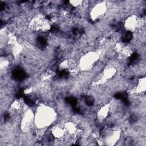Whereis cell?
<instances>
[{
    "mask_svg": "<svg viewBox=\"0 0 146 146\" xmlns=\"http://www.w3.org/2000/svg\"><path fill=\"white\" fill-rule=\"evenodd\" d=\"M57 117L56 111L51 106L41 104L34 112L35 127L38 129H44L52 125Z\"/></svg>",
    "mask_w": 146,
    "mask_h": 146,
    "instance_id": "cell-1",
    "label": "cell"
},
{
    "mask_svg": "<svg viewBox=\"0 0 146 146\" xmlns=\"http://www.w3.org/2000/svg\"><path fill=\"white\" fill-rule=\"evenodd\" d=\"M111 111V103H107L102 106L96 112V118L99 122L104 121L110 115Z\"/></svg>",
    "mask_w": 146,
    "mask_h": 146,
    "instance_id": "cell-8",
    "label": "cell"
},
{
    "mask_svg": "<svg viewBox=\"0 0 146 146\" xmlns=\"http://www.w3.org/2000/svg\"><path fill=\"white\" fill-rule=\"evenodd\" d=\"M52 23L42 13L35 14L28 23L29 30L33 32H47L51 29Z\"/></svg>",
    "mask_w": 146,
    "mask_h": 146,
    "instance_id": "cell-3",
    "label": "cell"
},
{
    "mask_svg": "<svg viewBox=\"0 0 146 146\" xmlns=\"http://www.w3.org/2000/svg\"><path fill=\"white\" fill-rule=\"evenodd\" d=\"M10 59L7 56H6L5 55H1L0 58V69L1 71L2 72L6 71L9 66H10Z\"/></svg>",
    "mask_w": 146,
    "mask_h": 146,
    "instance_id": "cell-13",
    "label": "cell"
},
{
    "mask_svg": "<svg viewBox=\"0 0 146 146\" xmlns=\"http://www.w3.org/2000/svg\"><path fill=\"white\" fill-rule=\"evenodd\" d=\"M34 127V112L31 109H27L22 113L20 120V128L23 132L28 133Z\"/></svg>",
    "mask_w": 146,
    "mask_h": 146,
    "instance_id": "cell-6",
    "label": "cell"
},
{
    "mask_svg": "<svg viewBox=\"0 0 146 146\" xmlns=\"http://www.w3.org/2000/svg\"><path fill=\"white\" fill-rule=\"evenodd\" d=\"M108 11V4L106 1L98 2L94 5L90 11V16L94 21L99 20L104 17Z\"/></svg>",
    "mask_w": 146,
    "mask_h": 146,
    "instance_id": "cell-7",
    "label": "cell"
},
{
    "mask_svg": "<svg viewBox=\"0 0 146 146\" xmlns=\"http://www.w3.org/2000/svg\"><path fill=\"white\" fill-rule=\"evenodd\" d=\"M84 1L80 0H73L69 1V3L74 7L80 8L84 4Z\"/></svg>",
    "mask_w": 146,
    "mask_h": 146,
    "instance_id": "cell-14",
    "label": "cell"
},
{
    "mask_svg": "<svg viewBox=\"0 0 146 146\" xmlns=\"http://www.w3.org/2000/svg\"><path fill=\"white\" fill-rule=\"evenodd\" d=\"M145 77L141 78L138 80L136 86L132 90V94H142L145 91Z\"/></svg>",
    "mask_w": 146,
    "mask_h": 146,
    "instance_id": "cell-11",
    "label": "cell"
},
{
    "mask_svg": "<svg viewBox=\"0 0 146 146\" xmlns=\"http://www.w3.org/2000/svg\"><path fill=\"white\" fill-rule=\"evenodd\" d=\"M100 54L98 51H90L82 55L78 61L80 71H89L94 68L100 60Z\"/></svg>",
    "mask_w": 146,
    "mask_h": 146,
    "instance_id": "cell-2",
    "label": "cell"
},
{
    "mask_svg": "<svg viewBox=\"0 0 146 146\" xmlns=\"http://www.w3.org/2000/svg\"><path fill=\"white\" fill-rule=\"evenodd\" d=\"M63 127L66 132V135L70 137L76 136L79 133V128L77 124L72 121H66L63 124Z\"/></svg>",
    "mask_w": 146,
    "mask_h": 146,
    "instance_id": "cell-10",
    "label": "cell"
},
{
    "mask_svg": "<svg viewBox=\"0 0 146 146\" xmlns=\"http://www.w3.org/2000/svg\"><path fill=\"white\" fill-rule=\"evenodd\" d=\"M23 108V103L19 99H15L10 106V110L11 112L17 113L22 111Z\"/></svg>",
    "mask_w": 146,
    "mask_h": 146,
    "instance_id": "cell-12",
    "label": "cell"
},
{
    "mask_svg": "<svg viewBox=\"0 0 146 146\" xmlns=\"http://www.w3.org/2000/svg\"><path fill=\"white\" fill-rule=\"evenodd\" d=\"M144 21L135 14L128 15L124 20L123 26L124 29L129 32L136 33L143 30L144 26Z\"/></svg>",
    "mask_w": 146,
    "mask_h": 146,
    "instance_id": "cell-4",
    "label": "cell"
},
{
    "mask_svg": "<svg viewBox=\"0 0 146 146\" xmlns=\"http://www.w3.org/2000/svg\"><path fill=\"white\" fill-rule=\"evenodd\" d=\"M50 131L53 137L58 140H63L67 136L63 125L59 124L52 125Z\"/></svg>",
    "mask_w": 146,
    "mask_h": 146,
    "instance_id": "cell-9",
    "label": "cell"
},
{
    "mask_svg": "<svg viewBox=\"0 0 146 146\" xmlns=\"http://www.w3.org/2000/svg\"><path fill=\"white\" fill-rule=\"evenodd\" d=\"M121 130L119 128H110L104 132L102 138L98 140L101 141L100 145H113L119 141L121 137Z\"/></svg>",
    "mask_w": 146,
    "mask_h": 146,
    "instance_id": "cell-5",
    "label": "cell"
}]
</instances>
